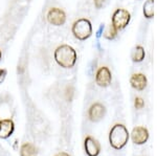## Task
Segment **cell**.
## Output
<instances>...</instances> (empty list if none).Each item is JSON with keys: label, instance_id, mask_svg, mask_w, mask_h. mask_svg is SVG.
I'll list each match as a JSON object with an SVG mask.
<instances>
[{"label": "cell", "instance_id": "1", "mask_svg": "<svg viewBox=\"0 0 157 156\" xmlns=\"http://www.w3.org/2000/svg\"><path fill=\"white\" fill-rule=\"evenodd\" d=\"M55 61L63 68H72L77 63V51L67 44H62L56 48L54 52Z\"/></svg>", "mask_w": 157, "mask_h": 156}, {"label": "cell", "instance_id": "2", "mask_svg": "<svg viewBox=\"0 0 157 156\" xmlns=\"http://www.w3.org/2000/svg\"><path fill=\"white\" fill-rule=\"evenodd\" d=\"M129 140V132L127 128L121 124H116L109 133V142L112 148L116 150L123 149Z\"/></svg>", "mask_w": 157, "mask_h": 156}, {"label": "cell", "instance_id": "3", "mask_svg": "<svg viewBox=\"0 0 157 156\" xmlns=\"http://www.w3.org/2000/svg\"><path fill=\"white\" fill-rule=\"evenodd\" d=\"M71 32L77 38L78 40L84 41V40L88 39L92 35V25L91 22L86 18L78 19L77 21L73 22L71 27Z\"/></svg>", "mask_w": 157, "mask_h": 156}, {"label": "cell", "instance_id": "4", "mask_svg": "<svg viewBox=\"0 0 157 156\" xmlns=\"http://www.w3.org/2000/svg\"><path fill=\"white\" fill-rule=\"evenodd\" d=\"M112 24L116 31H121L129 24L131 20V15L127 10L117 9L112 15Z\"/></svg>", "mask_w": 157, "mask_h": 156}, {"label": "cell", "instance_id": "5", "mask_svg": "<svg viewBox=\"0 0 157 156\" xmlns=\"http://www.w3.org/2000/svg\"><path fill=\"white\" fill-rule=\"evenodd\" d=\"M46 19L48 23L55 25V26H61L66 22V14L59 7H52L47 12Z\"/></svg>", "mask_w": 157, "mask_h": 156}, {"label": "cell", "instance_id": "6", "mask_svg": "<svg viewBox=\"0 0 157 156\" xmlns=\"http://www.w3.org/2000/svg\"><path fill=\"white\" fill-rule=\"evenodd\" d=\"M112 81V74L108 67H100L95 74V82L100 87H108Z\"/></svg>", "mask_w": 157, "mask_h": 156}, {"label": "cell", "instance_id": "7", "mask_svg": "<svg viewBox=\"0 0 157 156\" xmlns=\"http://www.w3.org/2000/svg\"><path fill=\"white\" fill-rule=\"evenodd\" d=\"M106 113V108L100 103H95L89 108L88 116L91 122H100Z\"/></svg>", "mask_w": 157, "mask_h": 156}, {"label": "cell", "instance_id": "8", "mask_svg": "<svg viewBox=\"0 0 157 156\" xmlns=\"http://www.w3.org/2000/svg\"><path fill=\"white\" fill-rule=\"evenodd\" d=\"M131 137L134 144L144 145L149 138V132L145 127H136L131 133Z\"/></svg>", "mask_w": 157, "mask_h": 156}, {"label": "cell", "instance_id": "9", "mask_svg": "<svg viewBox=\"0 0 157 156\" xmlns=\"http://www.w3.org/2000/svg\"><path fill=\"white\" fill-rule=\"evenodd\" d=\"M15 124L11 119L0 120V139H6L13 134Z\"/></svg>", "mask_w": 157, "mask_h": 156}, {"label": "cell", "instance_id": "10", "mask_svg": "<svg viewBox=\"0 0 157 156\" xmlns=\"http://www.w3.org/2000/svg\"><path fill=\"white\" fill-rule=\"evenodd\" d=\"M85 151L88 156H98L101 152V146L97 139L88 136L85 138L84 142Z\"/></svg>", "mask_w": 157, "mask_h": 156}, {"label": "cell", "instance_id": "11", "mask_svg": "<svg viewBox=\"0 0 157 156\" xmlns=\"http://www.w3.org/2000/svg\"><path fill=\"white\" fill-rule=\"evenodd\" d=\"M130 84L134 89L141 91L147 87L148 84V80H147L146 75L143 74H134L130 78Z\"/></svg>", "mask_w": 157, "mask_h": 156}, {"label": "cell", "instance_id": "12", "mask_svg": "<svg viewBox=\"0 0 157 156\" xmlns=\"http://www.w3.org/2000/svg\"><path fill=\"white\" fill-rule=\"evenodd\" d=\"M20 156H37V149L30 143H25L21 146Z\"/></svg>", "mask_w": 157, "mask_h": 156}, {"label": "cell", "instance_id": "13", "mask_svg": "<svg viewBox=\"0 0 157 156\" xmlns=\"http://www.w3.org/2000/svg\"><path fill=\"white\" fill-rule=\"evenodd\" d=\"M145 49L140 45H137L136 47H134V49L132 50V54H131V58H132L133 62H141L145 59Z\"/></svg>", "mask_w": 157, "mask_h": 156}, {"label": "cell", "instance_id": "14", "mask_svg": "<svg viewBox=\"0 0 157 156\" xmlns=\"http://www.w3.org/2000/svg\"><path fill=\"white\" fill-rule=\"evenodd\" d=\"M144 15L147 19H152L154 17V0H147L143 9Z\"/></svg>", "mask_w": 157, "mask_h": 156}, {"label": "cell", "instance_id": "15", "mask_svg": "<svg viewBox=\"0 0 157 156\" xmlns=\"http://www.w3.org/2000/svg\"><path fill=\"white\" fill-rule=\"evenodd\" d=\"M116 35H117V31L114 29V26L112 24L109 25L108 29H106V32H104V37L107 40H113L116 37Z\"/></svg>", "mask_w": 157, "mask_h": 156}, {"label": "cell", "instance_id": "16", "mask_svg": "<svg viewBox=\"0 0 157 156\" xmlns=\"http://www.w3.org/2000/svg\"><path fill=\"white\" fill-rule=\"evenodd\" d=\"M134 106H135L136 109H141L144 106H145V102L141 97H136L135 102H134Z\"/></svg>", "mask_w": 157, "mask_h": 156}, {"label": "cell", "instance_id": "17", "mask_svg": "<svg viewBox=\"0 0 157 156\" xmlns=\"http://www.w3.org/2000/svg\"><path fill=\"white\" fill-rule=\"evenodd\" d=\"M6 74H7L6 69H4V68L0 69V84H2V83L4 82V80H6Z\"/></svg>", "mask_w": 157, "mask_h": 156}, {"label": "cell", "instance_id": "18", "mask_svg": "<svg viewBox=\"0 0 157 156\" xmlns=\"http://www.w3.org/2000/svg\"><path fill=\"white\" fill-rule=\"evenodd\" d=\"M93 2H94V6L97 9H101L106 2V0H93Z\"/></svg>", "mask_w": 157, "mask_h": 156}, {"label": "cell", "instance_id": "19", "mask_svg": "<svg viewBox=\"0 0 157 156\" xmlns=\"http://www.w3.org/2000/svg\"><path fill=\"white\" fill-rule=\"evenodd\" d=\"M55 156H69V154H67L66 152H60V153H58V154L55 155Z\"/></svg>", "mask_w": 157, "mask_h": 156}, {"label": "cell", "instance_id": "20", "mask_svg": "<svg viewBox=\"0 0 157 156\" xmlns=\"http://www.w3.org/2000/svg\"><path fill=\"white\" fill-rule=\"evenodd\" d=\"M1 57H2V52H1V50H0V60H1Z\"/></svg>", "mask_w": 157, "mask_h": 156}]
</instances>
